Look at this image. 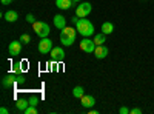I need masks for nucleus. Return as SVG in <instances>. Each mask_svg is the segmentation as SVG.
<instances>
[{"label": "nucleus", "instance_id": "obj_1", "mask_svg": "<svg viewBox=\"0 0 154 114\" xmlns=\"http://www.w3.org/2000/svg\"><path fill=\"white\" fill-rule=\"evenodd\" d=\"M75 29L82 37H89L94 34V25L86 17H83V19H79V22L75 23Z\"/></svg>", "mask_w": 154, "mask_h": 114}, {"label": "nucleus", "instance_id": "obj_2", "mask_svg": "<svg viewBox=\"0 0 154 114\" xmlns=\"http://www.w3.org/2000/svg\"><path fill=\"white\" fill-rule=\"evenodd\" d=\"M75 34H77V29H74L71 26H65L60 31V42L65 46H71L75 40Z\"/></svg>", "mask_w": 154, "mask_h": 114}, {"label": "nucleus", "instance_id": "obj_3", "mask_svg": "<svg viewBox=\"0 0 154 114\" xmlns=\"http://www.w3.org/2000/svg\"><path fill=\"white\" fill-rule=\"evenodd\" d=\"M32 28H34V31H35V34L40 37V39H43V37H48V34H49V25L46 23V22H34L32 23Z\"/></svg>", "mask_w": 154, "mask_h": 114}, {"label": "nucleus", "instance_id": "obj_4", "mask_svg": "<svg viewBox=\"0 0 154 114\" xmlns=\"http://www.w3.org/2000/svg\"><path fill=\"white\" fill-rule=\"evenodd\" d=\"M53 40H49L48 37H43V39L38 42V53L40 54H49L53 51Z\"/></svg>", "mask_w": 154, "mask_h": 114}, {"label": "nucleus", "instance_id": "obj_5", "mask_svg": "<svg viewBox=\"0 0 154 114\" xmlns=\"http://www.w3.org/2000/svg\"><path fill=\"white\" fill-rule=\"evenodd\" d=\"M91 9H93L91 3L83 2V3H80L79 6H77V9H75V16L79 17V19H83V17H86L89 12H91Z\"/></svg>", "mask_w": 154, "mask_h": 114}, {"label": "nucleus", "instance_id": "obj_6", "mask_svg": "<svg viewBox=\"0 0 154 114\" xmlns=\"http://www.w3.org/2000/svg\"><path fill=\"white\" fill-rule=\"evenodd\" d=\"M80 49L85 53H94V49H96L94 40H89L88 37H83L82 42H80Z\"/></svg>", "mask_w": 154, "mask_h": 114}, {"label": "nucleus", "instance_id": "obj_7", "mask_svg": "<svg viewBox=\"0 0 154 114\" xmlns=\"http://www.w3.org/2000/svg\"><path fill=\"white\" fill-rule=\"evenodd\" d=\"M14 85H17V75H16V72L6 74L5 77L2 79V86L3 88H11V86H14Z\"/></svg>", "mask_w": 154, "mask_h": 114}, {"label": "nucleus", "instance_id": "obj_8", "mask_svg": "<svg viewBox=\"0 0 154 114\" xmlns=\"http://www.w3.org/2000/svg\"><path fill=\"white\" fill-rule=\"evenodd\" d=\"M8 53H9V56H12V57L19 56V54L22 53V43H20V42H17V40L11 42V43H9V46H8Z\"/></svg>", "mask_w": 154, "mask_h": 114}, {"label": "nucleus", "instance_id": "obj_9", "mask_svg": "<svg viewBox=\"0 0 154 114\" xmlns=\"http://www.w3.org/2000/svg\"><path fill=\"white\" fill-rule=\"evenodd\" d=\"M94 56H96V59H105L106 56H108V48L105 46V45H96V49H94V53H93Z\"/></svg>", "mask_w": 154, "mask_h": 114}, {"label": "nucleus", "instance_id": "obj_10", "mask_svg": "<svg viewBox=\"0 0 154 114\" xmlns=\"http://www.w3.org/2000/svg\"><path fill=\"white\" fill-rule=\"evenodd\" d=\"M51 54V57H53V60H56V62H62L63 59H65V51H63V48H53V51L49 53Z\"/></svg>", "mask_w": 154, "mask_h": 114}, {"label": "nucleus", "instance_id": "obj_11", "mask_svg": "<svg viewBox=\"0 0 154 114\" xmlns=\"http://www.w3.org/2000/svg\"><path fill=\"white\" fill-rule=\"evenodd\" d=\"M80 99H82V106L86 108V109L93 108V106L96 105V99H94V96H85V94H83Z\"/></svg>", "mask_w": 154, "mask_h": 114}, {"label": "nucleus", "instance_id": "obj_12", "mask_svg": "<svg viewBox=\"0 0 154 114\" xmlns=\"http://www.w3.org/2000/svg\"><path fill=\"white\" fill-rule=\"evenodd\" d=\"M54 26L57 29H63V28L66 26V19L63 17V16H60V14L54 16Z\"/></svg>", "mask_w": 154, "mask_h": 114}, {"label": "nucleus", "instance_id": "obj_13", "mask_svg": "<svg viewBox=\"0 0 154 114\" xmlns=\"http://www.w3.org/2000/svg\"><path fill=\"white\" fill-rule=\"evenodd\" d=\"M72 5H74L72 0H56V6H57L59 9H62V11L69 9Z\"/></svg>", "mask_w": 154, "mask_h": 114}, {"label": "nucleus", "instance_id": "obj_14", "mask_svg": "<svg viewBox=\"0 0 154 114\" xmlns=\"http://www.w3.org/2000/svg\"><path fill=\"white\" fill-rule=\"evenodd\" d=\"M3 17H5V20H6V22H9V23H14V22H17V19H19V14H17L16 11L9 9L8 12H5V14H3Z\"/></svg>", "mask_w": 154, "mask_h": 114}, {"label": "nucleus", "instance_id": "obj_15", "mask_svg": "<svg viewBox=\"0 0 154 114\" xmlns=\"http://www.w3.org/2000/svg\"><path fill=\"white\" fill-rule=\"evenodd\" d=\"M29 106V100H25V99H19L17 102H16V108L20 109V111H25Z\"/></svg>", "mask_w": 154, "mask_h": 114}, {"label": "nucleus", "instance_id": "obj_16", "mask_svg": "<svg viewBox=\"0 0 154 114\" xmlns=\"http://www.w3.org/2000/svg\"><path fill=\"white\" fill-rule=\"evenodd\" d=\"M112 31H114V25L111 23V22H105L103 25H102V32L103 34H112Z\"/></svg>", "mask_w": 154, "mask_h": 114}, {"label": "nucleus", "instance_id": "obj_17", "mask_svg": "<svg viewBox=\"0 0 154 114\" xmlns=\"http://www.w3.org/2000/svg\"><path fill=\"white\" fill-rule=\"evenodd\" d=\"M105 42H106V34L100 32V34H96L94 35V43L96 45H103Z\"/></svg>", "mask_w": 154, "mask_h": 114}, {"label": "nucleus", "instance_id": "obj_18", "mask_svg": "<svg viewBox=\"0 0 154 114\" xmlns=\"http://www.w3.org/2000/svg\"><path fill=\"white\" fill-rule=\"evenodd\" d=\"M72 96L74 97H82L83 96V86H75L72 90Z\"/></svg>", "mask_w": 154, "mask_h": 114}, {"label": "nucleus", "instance_id": "obj_19", "mask_svg": "<svg viewBox=\"0 0 154 114\" xmlns=\"http://www.w3.org/2000/svg\"><path fill=\"white\" fill-rule=\"evenodd\" d=\"M16 75H17V85H23L25 80H26L25 74H23V72H19V74H16Z\"/></svg>", "mask_w": 154, "mask_h": 114}, {"label": "nucleus", "instance_id": "obj_20", "mask_svg": "<svg viewBox=\"0 0 154 114\" xmlns=\"http://www.w3.org/2000/svg\"><path fill=\"white\" fill-rule=\"evenodd\" d=\"M20 42H22V43H29V42H31V35H29V34H22Z\"/></svg>", "mask_w": 154, "mask_h": 114}, {"label": "nucleus", "instance_id": "obj_21", "mask_svg": "<svg viewBox=\"0 0 154 114\" xmlns=\"http://www.w3.org/2000/svg\"><path fill=\"white\" fill-rule=\"evenodd\" d=\"M23 112H25V114H37V108H35V106H32V105H29V106H28L26 109H25Z\"/></svg>", "mask_w": 154, "mask_h": 114}, {"label": "nucleus", "instance_id": "obj_22", "mask_svg": "<svg viewBox=\"0 0 154 114\" xmlns=\"http://www.w3.org/2000/svg\"><path fill=\"white\" fill-rule=\"evenodd\" d=\"M22 63H14L12 65V72H16V74H19V72H22Z\"/></svg>", "mask_w": 154, "mask_h": 114}, {"label": "nucleus", "instance_id": "obj_23", "mask_svg": "<svg viewBox=\"0 0 154 114\" xmlns=\"http://www.w3.org/2000/svg\"><path fill=\"white\" fill-rule=\"evenodd\" d=\"M38 100H40V99H38L37 96H32V97L29 99V105H32V106H37V103H38Z\"/></svg>", "mask_w": 154, "mask_h": 114}, {"label": "nucleus", "instance_id": "obj_24", "mask_svg": "<svg viewBox=\"0 0 154 114\" xmlns=\"http://www.w3.org/2000/svg\"><path fill=\"white\" fill-rule=\"evenodd\" d=\"M26 22H28V23H34V22H35V17H34V14H31V12H29V14L26 16Z\"/></svg>", "mask_w": 154, "mask_h": 114}, {"label": "nucleus", "instance_id": "obj_25", "mask_svg": "<svg viewBox=\"0 0 154 114\" xmlns=\"http://www.w3.org/2000/svg\"><path fill=\"white\" fill-rule=\"evenodd\" d=\"M130 112L131 114H142V109L140 108H133V109H130Z\"/></svg>", "mask_w": 154, "mask_h": 114}, {"label": "nucleus", "instance_id": "obj_26", "mask_svg": "<svg viewBox=\"0 0 154 114\" xmlns=\"http://www.w3.org/2000/svg\"><path fill=\"white\" fill-rule=\"evenodd\" d=\"M119 112H120V114H128V112H130V109H128L126 106H120Z\"/></svg>", "mask_w": 154, "mask_h": 114}, {"label": "nucleus", "instance_id": "obj_27", "mask_svg": "<svg viewBox=\"0 0 154 114\" xmlns=\"http://www.w3.org/2000/svg\"><path fill=\"white\" fill-rule=\"evenodd\" d=\"M2 2V5H9V3H12V0H0Z\"/></svg>", "mask_w": 154, "mask_h": 114}, {"label": "nucleus", "instance_id": "obj_28", "mask_svg": "<svg viewBox=\"0 0 154 114\" xmlns=\"http://www.w3.org/2000/svg\"><path fill=\"white\" fill-rule=\"evenodd\" d=\"M0 112H2V114H8V109L3 106V108H0Z\"/></svg>", "mask_w": 154, "mask_h": 114}, {"label": "nucleus", "instance_id": "obj_29", "mask_svg": "<svg viewBox=\"0 0 154 114\" xmlns=\"http://www.w3.org/2000/svg\"><path fill=\"white\" fill-rule=\"evenodd\" d=\"M71 20H72V23H74V25H75V23H77V22H79V17H77V16H75V17H72V19H71Z\"/></svg>", "mask_w": 154, "mask_h": 114}, {"label": "nucleus", "instance_id": "obj_30", "mask_svg": "<svg viewBox=\"0 0 154 114\" xmlns=\"http://www.w3.org/2000/svg\"><path fill=\"white\" fill-rule=\"evenodd\" d=\"M79 2H82V0H72V3H79Z\"/></svg>", "mask_w": 154, "mask_h": 114}]
</instances>
